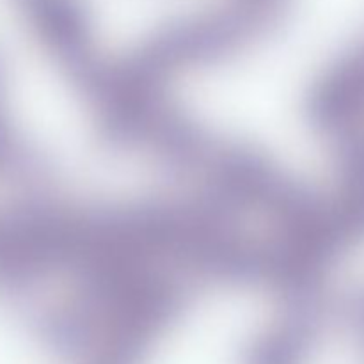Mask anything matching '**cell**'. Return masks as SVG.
<instances>
[{
    "instance_id": "1",
    "label": "cell",
    "mask_w": 364,
    "mask_h": 364,
    "mask_svg": "<svg viewBox=\"0 0 364 364\" xmlns=\"http://www.w3.org/2000/svg\"><path fill=\"white\" fill-rule=\"evenodd\" d=\"M306 265L263 224L198 228L135 263L96 364H288Z\"/></svg>"
}]
</instances>
